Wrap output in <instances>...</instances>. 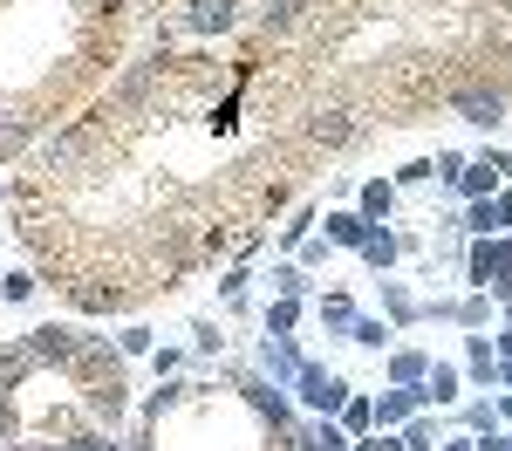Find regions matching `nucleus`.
I'll return each instance as SVG.
<instances>
[{
	"label": "nucleus",
	"instance_id": "f257e3e1",
	"mask_svg": "<svg viewBox=\"0 0 512 451\" xmlns=\"http://www.w3.org/2000/svg\"><path fill=\"white\" fill-rule=\"evenodd\" d=\"M472 281L492 301H512V240H472Z\"/></svg>",
	"mask_w": 512,
	"mask_h": 451
},
{
	"label": "nucleus",
	"instance_id": "f03ea898",
	"mask_svg": "<svg viewBox=\"0 0 512 451\" xmlns=\"http://www.w3.org/2000/svg\"><path fill=\"white\" fill-rule=\"evenodd\" d=\"M294 390H301V404H308V410H321V417H335V410L349 404V383H342L335 369H321V363H301Z\"/></svg>",
	"mask_w": 512,
	"mask_h": 451
},
{
	"label": "nucleus",
	"instance_id": "7ed1b4c3",
	"mask_svg": "<svg viewBox=\"0 0 512 451\" xmlns=\"http://www.w3.org/2000/svg\"><path fill=\"white\" fill-rule=\"evenodd\" d=\"M451 110L465 123H478V130H499L512 103H506V89H451Z\"/></svg>",
	"mask_w": 512,
	"mask_h": 451
},
{
	"label": "nucleus",
	"instance_id": "20e7f679",
	"mask_svg": "<svg viewBox=\"0 0 512 451\" xmlns=\"http://www.w3.org/2000/svg\"><path fill=\"white\" fill-rule=\"evenodd\" d=\"M82 342H89V335H76V328H55V322L35 328V335H21V349H28L35 363H76Z\"/></svg>",
	"mask_w": 512,
	"mask_h": 451
},
{
	"label": "nucleus",
	"instance_id": "39448f33",
	"mask_svg": "<svg viewBox=\"0 0 512 451\" xmlns=\"http://www.w3.org/2000/svg\"><path fill=\"white\" fill-rule=\"evenodd\" d=\"M239 390H246V397H253V410H260V417H267V424H274L280 438H287V431H294V410H287V397H280V383H260V376H246V383H239Z\"/></svg>",
	"mask_w": 512,
	"mask_h": 451
},
{
	"label": "nucleus",
	"instance_id": "423d86ee",
	"mask_svg": "<svg viewBox=\"0 0 512 451\" xmlns=\"http://www.w3.org/2000/svg\"><path fill=\"white\" fill-rule=\"evenodd\" d=\"M178 28H192V35H219V28H233V0H192Z\"/></svg>",
	"mask_w": 512,
	"mask_h": 451
},
{
	"label": "nucleus",
	"instance_id": "0eeeda50",
	"mask_svg": "<svg viewBox=\"0 0 512 451\" xmlns=\"http://www.w3.org/2000/svg\"><path fill=\"white\" fill-rule=\"evenodd\" d=\"M260 369H267L274 383H294V376H301V356H294V342H287V335H267V349H260Z\"/></svg>",
	"mask_w": 512,
	"mask_h": 451
},
{
	"label": "nucleus",
	"instance_id": "6e6552de",
	"mask_svg": "<svg viewBox=\"0 0 512 451\" xmlns=\"http://www.w3.org/2000/svg\"><path fill=\"white\" fill-rule=\"evenodd\" d=\"M451 397H458V369L431 363V369H424V383H417V410H424V404H451Z\"/></svg>",
	"mask_w": 512,
	"mask_h": 451
},
{
	"label": "nucleus",
	"instance_id": "1a4fd4ad",
	"mask_svg": "<svg viewBox=\"0 0 512 451\" xmlns=\"http://www.w3.org/2000/svg\"><path fill=\"white\" fill-rule=\"evenodd\" d=\"M417 417V383H403V390H390L383 404H376V431H396V424H410Z\"/></svg>",
	"mask_w": 512,
	"mask_h": 451
},
{
	"label": "nucleus",
	"instance_id": "9d476101",
	"mask_svg": "<svg viewBox=\"0 0 512 451\" xmlns=\"http://www.w3.org/2000/svg\"><path fill=\"white\" fill-rule=\"evenodd\" d=\"M465 363H472V383H478V390H492V383H499V349H492L485 335H472V342H465Z\"/></svg>",
	"mask_w": 512,
	"mask_h": 451
},
{
	"label": "nucleus",
	"instance_id": "9b49d317",
	"mask_svg": "<svg viewBox=\"0 0 512 451\" xmlns=\"http://www.w3.org/2000/svg\"><path fill=\"white\" fill-rule=\"evenodd\" d=\"M362 240H369L362 212H328V246H362Z\"/></svg>",
	"mask_w": 512,
	"mask_h": 451
},
{
	"label": "nucleus",
	"instance_id": "f8f14e48",
	"mask_svg": "<svg viewBox=\"0 0 512 451\" xmlns=\"http://www.w3.org/2000/svg\"><path fill=\"white\" fill-rule=\"evenodd\" d=\"M35 356H28V349H21V342H14V349H7V356H0V390H7V397H14V383H28V376H35Z\"/></svg>",
	"mask_w": 512,
	"mask_h": 451
},
{
	"label": "nucleus",
	"instance_id": "ddd939ff",
	"mask_svg": "<svg viewBox=\"0 0 512 451\" xmlns=\"http://www.w3.org/2000/svg\"><path fill=\"white\" fill-rule=\"evenodd\" d=\"M458 192H472V199H492V192H499V171H492V158L465 164V171H458Z\"/></svg>",
	"mask_w": 512,
	"mask_h": 451
},
{
	"label": "nucleus",
	"instance_id": "4468645a",
	"mask_svg": "<svg viewBox=\"0 0 512 451\" xmlns=\"http://www.w3.org/2000/svg\"><path fill=\"white\" fill-rule=\"evenodd\" d=\"M315 315H321V328L349 335V328H355V301H349V294H321V308H315Z\"/></svg>",
	"mask_w": 512,
	"mask_h": 451
},
{
	"label": "nucleus",
	"instance_id": "2eb2a0df",
	"mask_svg": "<svg viewBox=\"0 0 512 451\" xmlns=\"http://www.w3.org/2000/svg\"><path fill=\"white\" fill-rule=\"evenodd\" d=\"M390 205H396V185H383V178H369V185H362V205H355V212H362V219L376 226V219H383Z\"/></svg>",
	"mask_w": 512,
	"mask_h": 451
},
{
	"label": "nucleus",
	"instance_id": "dca6fc26",
	"mask_svg": "<svg viewBox=\"0 0 512 451\" xmlns=\"http://www.w3.org/2000/svg\"><path fill=\"white\" fill-rule=\"evenodd\" d=\"M355 253H362V260H369V267H390L396 253H403V240H396V233H376V226H369V240L355 246Z\"/></svg>",
	"mask_w": 512,
	"mask_h": 451
},
{
	"label": "nucleus",
	"instance_id": "f3484780",
	"mask_svg": "<svg viewBox=\"0 0 512 451\" xmlns=\"http://www.w3.org/2000/svg\"><path fill=\"white\" fill-rule=\"evenodd\" d=\"M424 369H431V363H424V349H390V376H396V383H424Z\"/></svg>",
	"mask_w": 512,
	"mask_h": 451
},
{
	"label": "nucleus",
	"instance_id": "a211bd4d",
	"mask_svg": "<svg viewBox=\"0 0 512 451\" xmlns=\"http://www.w3.org/2000/svg\"><path fill=\"white\" fill-rule=\"evenodd\" d=\"M342 431H355V438L376 431V404H369V397H349V404H342Z\"/></svg>",
	"mask_w": 512,
	"mask_h": 451
},
{
	"label": "nucleus",
	"instance_id": "6ab92c4d",
	"mask_svg": "<svg viewBox=\"0 0 512 451\" xmlns=\"http://www.w3.org/2000/svg\"><path fill=\"white\" fill-rule=\"evenodd\" d=\"M294 322H301V301H287V294H280L274 308H267V335H294Z\"/></svg>",
	"mask_w": 512,
	"mask_h": 451
},
{
	"label": "nucleus",
	"instance_id": "aec40b11",
	"mask_svg": "<svg viewBox=\"0 0 512 451\" xmlns=\"http://www.w3.org/2000/svg\"><path fill=\"white\" fill-rule=\"evenodd\" d=\"M349 342H362V349H390V322H362V315H355Z\"/></svg>",
	"mask_w": 512,
	"mask_h": 451
},
{
	"label": "nucleus",
	"instance_id": "412c9836",
	"mask_svg": "<svg viewBox=\"0 0 512 451\" xmlns=\"http://www.w3.org/2000/svg\"><path fill=\"white\" fill-rule=\"evenodd\" d=\"M465 424H472V438H492V424H499V404H492V397H478V404L465 410Z\"/></svg>",
	"mask_w": 512,
	"mask_h": 451
},
{
	"label": "nucleus",
	"instance_id": "4be33fe9",
	"mask_svg": "<svg viewBox=\"0 0 512 451\" xmlns=\"http://www.w3.org/2000/svg\"><path fill=\"white\" fill-rule=\"evenodd\" d=\"M403 451H437V424L410 417V424H403Z\"/></svg>",
	"mask_w": 512,
	"mask_h": 451
},
{
	"label": "nucleus",
	"instance_id": "5701e85b",
	"mask_svg": "<svg viewBox=\"0 0 512 451\" xmlns=\"http://www.w3.org/2000/svg\"><path fill=\"white\" fill-rule=\"evenodd\" d=\"M294 14H301V0H274V7L260 14V28H267V35H280V28H294Z\"/></svg>",
	"mask_w": 512,
	"mask_h": 451
},
{
	"label": "nucleus",
	"instance_id": "b1692460",
	"mask_svg": "<svg viewBox=\"0 0 512 451\" xmlns=\"http://www.w3.org/2000/svg\"><path fill=\"white\" fill-rule=\"evenodd\" d=\"M383 308H390L396 322H417V315H424V308H417V301H410L403 287H383Z\"/></svg>",
	"mask_w": 512,
	"mask_h": 451
},
{
	"label": "nucleus",
	"instance_id": "393cba45",
	"mask_svg": "<svg viewBox=\"0 0 512 451\" xmlns=\"http://www.w3.org/2000/svg\"><path fill=\"white\" fill-rule=\"evenodd\" d=\"M485 315H492V301H485V294H472V301H458V308H451V322H465V328H478Z\"/></svg>",
	"mask_w": 512,
	"mask_h": 451
},
{
	"label": "nucleus",
	"instance_id": "a878e982",
	"mask_svg": "<svg viewBox=\"0 0 512 451\" xmlns=\"http://www.w3.org/2000/svg\"><path fill=\"white\" fill-rule=\"evenodd\" d=\"M274 287L287 294V301H301V287H308V274H301V267H274Z\"/></svg>",
	"mask_w": 512,
	"mask_h": 451
},
{
	"label": "nucleus",
	"instance_id": "bb28decb",
	"mask_svg": "<svg viewBox=\"0 0 512 451\" xmlns=\"http://www.w3.org/2000/svg\"><path fill=\"white\" fill-rule=\"evenodd\" d=\"M28 294H35L28 274H0V301H28Z\"/></svg>",
	"mask_w": 512,
	"mask_h": 451
},
{
	"label": "nucleus",
	"instance_id": "cd10ccee",
	"mask_svg": "<svg viewBox=\"0 0 512 451\" xmlns=\"http://www.w3.org/2000/svg\"><path fill=\"white\" fill-rule=\"evenodd\" d=\"M219 301L239 308V301H246V274H226V281H219Z\"/></svg>",
	"mask_w": 512,
	"mask_h": 451
},
{
	"label": "nucleus",
	"instance_id": "c85d7f7f",
	"mask_svg": "<svg viewBox=\"0 0 512 451\" xmlns=\"http://www.w3.org/2000/svg\"><path fill=\"white\" fill-rule=\"evenodd\" d=\"M472 233H478V240L492 233V199H472Z\"/></svg>",
	"mask_w": 512,
	"mask_h": 451
},
{
	"label": "nucleus",
	"instance_id": "c756f323",
	"mask_svg": "<svg viewBox=\"0 0 512 451\" xmlns=\"http://www.w3.org/2000/svg\"><path fill=\"white\" fill-rule=\"evenodd\" d=\"M308 226H315V212H294V226H280V240H287V246L308 240Z\"/></svg>",
	"mask_w": 512,
	"mask_h": 451
},
{
	"label": "nucleus",
	"instance_id": "7c9ffc66",
	"mask_svg": "<svg viewBox=\"0 0 512 451\" xmlns=\"http://www.w3.org/2000/svg\"><path fill=\"white\" fill-rule=\"evenodd\" d=\"M424 178H437V171H431L424 158H417V164H403V171H396V185H424Z\"/></svg>",
	"mask_w": 512,
	"mask_h": 451
},
{
	"label": "nucleus",
	"instance_id": "2f4dec72",
	"mask_svg": "<svg viewBox=\"0 0 512 451\" xmlns=\"http://www.w3.org/2000/svg\"><path fill=\"white\" fill-rule=\"evenodd\" d=\"M0 445H14V397L0 390Z\"/></svg>",
	"mask_w": 512,
	"mask_h": 451
},
{
	"label": "nucleus",
	"instance_id": "473e14b6",
	"mask_svg": "<svg viewBox=\"0 0 512 451\" xmlns=\"http://www.w3.org/2000/svg\"><path fill=\"white\" fill-rule=\"evenodd\" d=\"M492 226H512V192H492Z\"/></svg>",
	"mask_w": 512,
	"mask_h": 451
},
{
	"label": "nucleus",
	"instance_id": "72a5a7b5",
	"mask_svg": "<svg viewBox=\"0 0 512 451\" xmlns=\"http://www.w3.org/2000/svg\"><path fill=\"white\" fill-rule=\"evenodd\" d=\"M349 451H403V445H390V438H362V445H349Z\"/></svg>",
	"mask_w": 512,
	"mask_h": 451
},
{
	"label": "nucleus",
	"instance_id": "f704fd0d",
	"mask_svg": "<svg viewBox=\"0 0 512 451\" xmlns=\"http://www.w3.org/2000/svg\"><path fill=\"white\" fill-rule=\"evenodd\" d=\"M444 451H478V438H451V445H444Z\"/></svg>",
	"mask_w": 512,
	"mask_h": 451
},
{
	"label": "nucleus",
	"instance_id": "c9c22d12",
	"mask_svg": "<svg viewBox=\"0 0 512 451\" xmlns=\"http://www.w3.org/2000/svg\"><path fill=\"white\" fill-rule=\"evenodd\" d=\"M499 383H506V390H512V356H499Z\"/></svg>",
	"mask_w": 512,
	"mask_h": 451
},
{
	"label": "nucleus",
	"instance_id": "e433bc0d",
	"mask_svg": "<svg viewBox=\"0 0 512 451\" xmlns=\"http://www.w3.org/2000/svg\"><path fill=\"white\" fill-rule=\"evenodd\" d=\"M499 356H512V328H506V335H499Z\"/></svg>",
	"mask_w": 512,
	"mask_h": 451
},
{
	"label": "nucleus",
	"instance_id": "4c0bfd02",
	"mask_svg": "<svg viewBox=\"0 0 512 451\" xmlns=\"http://www.w3.org/2000/svg\"><path fill=\"white\" fill-rule=\"evenodd\" d=\"M499 417H512V390H506V397H499Z\"/></svg>",
	"mask_w": 512,
	"mask_h": 451
},
{
	"label": "nucleus",
	"instance_id": "58836bf2",
	"mask_svg": "<svg viewBox=\"0 0 512 451\" xmlns=\"http://www.w3.org/2000/svg\"><path fill=\"white\" fill-rule=\"evenodd\" d=\"M14 451H21V445H14Z\"/></svg>",
	"mask_w": 512,
	"mask_h": 451
}]
</instances>
